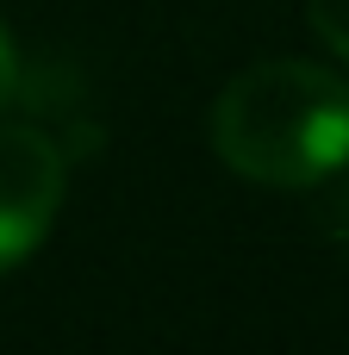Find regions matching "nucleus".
Returning a JSON list of instances; mask_svg holds the SVG:
<instances>
[{"mask_svg": "<svg viewBox=\"0 0 349 355\" xmlns=\"http://www.w3.org/2000/svg\"><path fill=\"white\" fill-rule=\"evenodd\" d=\"M212 150L256 187H318L349 168V81L325 62L269 56L212 100Z\"/></svg>", "mask_w": 349, "mask_h": 355, "instance_id": "f257e3e1", "label": "nucleus"}, {"mask_svg": "<svg viewBox=\"0 0 349 355\" xmlns=\"http://www.w3.org/2000/svg\"><path fill=\"white\" fill-rule=\"evenodd\" d=\"M69 187L62 144L37 125H0V275H12L56 225Z\"/></svg>", "mask_w": 349, "mask_h": 355, "instance_id": "f03ea898", "label": "nucleus"}, {"mask_svg": "<svg viewBox=\"0 0 349 355\" xmlns=\"http://www.w3.org/2000/svg\"><path fill=\"white\" fill-rule=\"evenodd\" d=\"M306 12H312V31L325 37V50L349 62V0H306Z\"/></svg>", "mask_w": 349, "mask_h": 355, "instance_id": "7ed1b4c3", "label": "nucleus"}, {"mask_svg": "<svg viewBox=\"0 0 349 355\" xmlns=\"http://www.w3.org/2000/svg\"><path fill=\"white\" fill-rule=\"evenodd\" d=\"M19 94V50H12V37H6V25H0V106Z\"/></svg>", "mask_w": 349, "mask_h": 355, "instance_id": "20e7f679", "label": "nucleus"}]
</instances>
